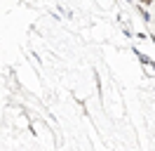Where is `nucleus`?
<instances>
[{"instance_id":"nucleus-1","label":"nucleus","mask_w":155,"mask_h":151,"mask_svg":"<svg viewBox=\"0 0 155 151\" xmlns=\"http://www.w3.org/2000/svg\"><path fill=\"white\" fill-rule=\"evenodd\" d=\"M141 2H143V5H150V2H153V0H141Z\"/></svg>"}]
</instances>
